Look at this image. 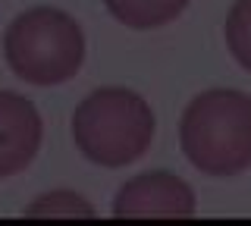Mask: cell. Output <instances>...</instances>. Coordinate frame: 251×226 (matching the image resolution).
<instances>
[{"label":"cell","instance_id":"4","mask_svg":"<svg viewBox=\"0 0 251 226\" xmlns=\"http://www.w3.org/2000/svg\"><path fill=\"white\" fill-rule=\"evenodd\" d=\"M116 220H188L195 217V192L173 173H141L116 192Z\"/></svg>","mask_w":251,"mask_h":226},{"label":"cell","instance_id":"3","mask_svg":"<svg viewBox=\"0 0 251 226\" xmlns=\"http://www.w3.org/2000/svg\"><path fill=\"white\" fill-rule=\"evenodd\" d=\"M3 57L28 85L53 88L85 63V35L78 22L57 6H35L19 13L3 32Z\"/></svg>","mask_w":251,"mask_h":226},{"label":"cell","instance_id":"5","mask_svg":"<svg viewBox=\"0 0 251 226\" xmlns=\"http://www.w3.org/2000/svg\"><path fill=\"white\" fill-rule=\"evenodd\" d=\"M41 113L28 98L0 91V179L28 170L41 148Z\"/></svg>","mask_w":251,"mask_h":226},{"label":"cell","instance_id":"1","mask_svg":"<svg viewBox=\"0 0 251 226\" xmlns=\"http://www.w3.org/2000/svg\"><path fill=\"white\" fill-rule=\"evenodd\" d=\"M179 145L195 170L235 176L251 167V98L232 88L201 91L185 107Z\"/></svg>","mask_w":251,"mask_h":226},{"label":"cell","instance_id":"2","mask_svg":"<svg viewBox=\"0 0 251 226\" xmlns=\"http://www.w3.org/2000/svg\"><path fill=\"white\" fill-rule=\"evenodd\" d=\"M73 142L85 160L120 170L141 160L154 142V110L129 88H98L73 113Z\"/></svg>","mask_w":251,"mask_h":226},{"label":"cell","instance_id":"8","mask_svg":"<svg viewBox=\"0 0 251 226\" xmlns=\"http://www.w3.org/2000/svg\"><path fill=\"white\" fill-rule=\"evenodd\" d=\"M226 48L245 73H251V0H235L226 16Z\"/></svg>","mask_w":251,"mask_h":226},{"label":"cell","instance_id":"6","mask_svg":"<svg viewBox=\"0 0 251 226\" xmlns=\"http://www.w3.org/2000/svg\"><path fill=\"white\" fill-rule=\"evenodd\" d=\"M188 3L192 0H104L110 16L123 22L126 28H138V32L160 28L167 22L179 19Z\"/></svg>","mask_w":251,"mask_h":226},{"label":"cell","instance_id":"7","mask_svg":"<svg viewBox=\"0 0 251 226\" xmlns=\"http://www.w3.org/2000/svg\"><path fill=\"white\" fill-rule=\"evenodd\" d=\"M25 220H94V207L82 195L57 189V192H44L25 207Z\"/></svg>","mask_w":251,"mask_h":226}]
</instances>
